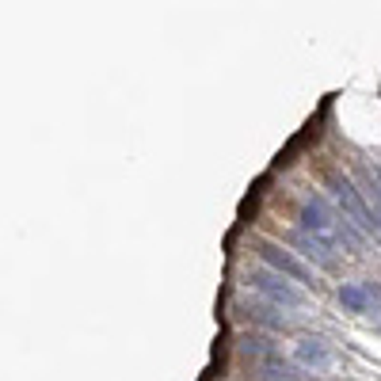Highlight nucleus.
<instances>
[{"instance_id":"obj_1","label":"nucleus","mask_w":381,"mask_h":381,"mask_svg":"<svg viewBox=\"0 0 381 381\" xmlns=\"http://www.w3.org/2000/svg\"><path fill=\"white\" fill-rule=\"evenodd\" d=\"M301 225H305V232L313 237V241H320L324 248H336V244L343 241V225L340 217L328 210V202L316 199V195H309L305 202H301Z\"/></svg>"},{"instance_id":"obj_2","label":"nucleus","mask_w":381,"mask_h":381,"mask_svg":"<svg viewBox=\"0 0 381 381\" xmlns=\"http://www.w3.org/2000/svg\"><path fill=\"white\" fill-rule=\"evenodd\" d=\"M248 286H252L256 294H263L271 305H282V309H301V305H305V294H301L298 286H290L282 274L252 271V274H248Z\"/></svg>"},{"instance_id":"obj_3","label":"nucleus","mask_w":381,"mask_h":381,"mask_svg":"<svg viewBox=\"0 0 381 381\" xmlns=\"http://www.w3.org/2000/svg\"><path fill=\"white\" fill-rule=\"evenodd\" d=\"M331 195H336V202H340V210L347 214V221H355L358 229L366 232H378V221H373V214L366 210V202L358 199V190L351 187L343 175H331Z\"/></svg>"},{"instance_id":"obj_4","label":"nucleus","mask_w":381,"mask_h":381,"mask_svg":"<svg viewBox=\"0 0 381 381\" xmlns=\"http://www.w3.org/2000/svg\"><path fill=\"white\" fill-rule=\"evenodd\" d=\"M259 256H263V263L274 267V274H286V279H294V282H309V279H313L309 267H301L298 259H294L290 252H282L279 244H259Z\"/></svg>"},{"instance_id":"obj_5","label":"nucleus","mask_w":381,"mask_h":381,"mask_svg":"<svg viewBox=\"0 0 381 381\" xmlns=\"http://www.w3.org/2000/svg\"><path fill=\"white\" fill-rule=\"evenodd\" d=\"M259 378L263 381H301V373H298V366H290L279 351H271V355L259 358Z\"/></svg>"},{"instance_id":"obj_6","label":"nucleus","mask_w":381,"mask_h":381,"mask_svg":"<svg viewBox=\"0 0 381 381\" xmlns=\"http://www.w3.org/2000/svg\"><path fill=\"white\" fill-rule=\"evenodd\" d=\"M298 362L305 366V370H324V366L331 362V351L324 340H301L298 343Z\"/></svg>"},{"instance_id":"obj_7","label":"nucleus","mask_w":381,"mask_h":381,"mask_svg":"<svg viewBox=\"0 0 381 381\" xmlns=\"http://www.w3.org/2000/svg\"><path fill=\"white\" fill-rule=\"evenodd\" d=\"M294 244H298V248H305V256H313L320 267H331V248H324L320 241H313L309 232H298V237H294Z\"/></svg>"},{"instance_id":"obj_8","label":"nucleus","mask_w":381,"mask_h":381,"mask_svg":"<svg viewBox=\"0 0 381 381\" xmlns=\"http://www.w3.org/2000/svg\"><path fill=\"white\" fill-rule=\"evenodd\" d=\"M241 313L252 316V320H259V324H267V328H274V331H286V320H282V316H271L267 305H241Z\"/></svg>"},{"instance_id":"obj_9","label":"nucleus","mask_w":381,"mask_h":381,"mask_svg":"<svg viewBox=\"0 0 381 381\" xmlns=\"http://www.w3.org/2000/svg\"><path fill=\"white\" fill-rule=\"evenodd\" d=\"M370 202H373L370 214H373V221H378V229H381V183H373V187H370Z\"/></svg>"}]
</instances>
